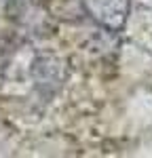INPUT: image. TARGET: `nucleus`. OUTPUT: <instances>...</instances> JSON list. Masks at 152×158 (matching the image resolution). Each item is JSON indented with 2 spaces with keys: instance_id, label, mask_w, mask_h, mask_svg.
I'll list each match as a JSON object with an SVG mask.
<instances>
[{
  "instance_id": "f257e3e1",
  "label": "nucleus",
  "mask_w": 152,
  "mask_h": 158,
  "mask_svg": "<svg viewBox=\"0 0 152 158\" xmlns=\"http://www.w3.org/2000/svg\"><path fill=\"white\" fill-rule=\"evenodd\" d=\"M133 0H82V11L106 32H120L127 25Z\"/></svg>"
},
{
  "instance_id": "f03ea898",
  "label": "nucleus",
  "mask_w": 152,
  "mask_h": 158,
  "mask_svg": "<svg viewBox=\"0 0 152 158\" xmlns=\"http://www.w3.org/2000/svg\"><path fill=\"white\" fill-rule=\"evenodd\" d=\"M32 76L36 80V86L42 91H55L65 78L63 63L51 55H42L32 65Z\"/></svg>"
}]
</instances>
